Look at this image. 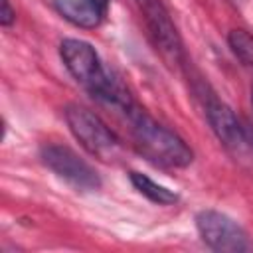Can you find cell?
<instances>
[{
	"label": "cell",
	"mask_w": 253,
	"mask_h": 253,
	"mask_svg": "<svg viewBox=\"0 0 253 253\" xmlns=\"http://www.w3.org/2000/svg\"><path fill=\"white\" fill-rule=\"evenodd\" d=\"M227 45L233 57L243 67L253 71V34L243 28H233L227 34Z\"/></svg>",
	"instance_id": "10"
},
{
	"label": "cell",
	"mask_w": 253,
	"mask_h": 253,
	"mask_svg": "<svg viewBox=\"0 0 253 253\" xmlns=\"http://www.w3.org/2000/svg\"><path fill=\"white\" fill-rule=\"evenodd\" d=\"M196 231L206 247L217 253H249L253 239L247 229L217 210H200L196 213Z\"/></svg>",
	"instance_id": "5"
},
{
	"label": "cell",
	"mask_w": 253,
	"mask_h": 253,
	"mask_svg": "<svg viewBox=\"0 0 253 253\" xmlns=\"http://www.w3.org/2000/svg\"><path fill=\"white\" fill-rule=\"evenodd\" d=\"M233 2H243V0H233Z\"/></svg>",
	"instance_id": "14"
},
{
	"label": "cell",
	"mask_w": 253,
	"mask_h": 253,
	"mask_svg": "<svg viewBox=\"0 0 253 253\" xmlns=\"http://www.w3.org/2000/svg\"><path fill=\"white\" fill-rule=\"evenodd\" d=\"M16 22V10L12 8L10 0H2V8H0V26L2 28H10Z\"/></svg>",
	"instance_id": "11"
},
{
	"label": "cell",
	"mask_w": 253,
	"mask_h": 253,
	"mask_svg": "<svg viewBox=\"0 0 253 253\" xmlns=\"http://www.w3.org/2000/svg\"><path fill=\"white\" fill-rule=\"evenodd\" d=\"M40 160L42 164L51 170L57 178L67 182L79 192H97L101 190V176L99 172L81 158L73 148L57 142L43 144L40 148Z\"/></svg>",
	"instance_id": "7"
},
{
	"label": "cell",
	"mask_w": 253,
	"mask_h": 253,
	"mask_svg": "<svg viewBox=\"0 0 253 253\" xmlns=\"http://www.w3.org/2000/svg\"><path fill=\"white\" fill-rule=\"evenodd\" d=\"M247 140H249V148L253 150V126L247 125Z\"/></svg>",
	"instance_id": "12"
},
{
	"label": "cell",
	"mask_w": 253,
	"mask_h": 253,
	"mask_svg": "<svg viewBox=\"0 0 253 253\" xmlns=\"http://www.w3.org/2000/svg\"><path fill=\"white\" fill-rule=\"evenodd\" d=\"M128 180H130L132 188H134L140 196H144L148 202H152V204H156V206H174V204L180 200V196H178L174 190H170V188L158 184L156 180H152L150 176H146V174H142V172L130 170V172H128Z\"/></svg>",
	"instance_id": "9"
},
{
	"label": "cell",
	"mask_w": 253,
	"mask_h": 253,
	"mask_svg": "<svg viewBox=\"0 0 253 253\" xmlns=\"http://www.w3.org/2000/svg\"><path fill=\"white\" fill-rule=\"evenodd\" d=\"M59 57L69 75L99 103L125 113L136 103L123 81L105 67L97 49L79 38H63L59 42Z\"/></svg>",
	"instance_id": "1"
},
{
	"label": "cell",
	"mask_w": 253,
	"mask_h": 253,
	"mask_svg": "<svg viewBox=\"0 0 253 253\" xmlns=\"http://www.w3.org/2000/svg\"><path fill=\"white\" fill-rule=\"evenodd\" d=\"M111 0H51L53 10L81 30L99 28L109 14Z\"/></svg>",
	"instance_id": "8"
},
{
	"label": "cell",
	"mask_w": 253,
	"mask_h": 253,
	"mask_svg": "<svg viewBox=\"0 0 253 253\" xmlns=\"http://www.w3.org/2000/svg\"><path fill=\"white\" fill-rule=\"evenodd\" d=\"M136 4L142 12L150 40L156 45L160 57L170 67H184L188 61L184 42L168 8L162 4V0H136Z\"/></svg>",
	"instance_id": "6"
},
{
	"label": "cell",
	"mask_w": 253,
	"mask_h": 253,
	"mask_svg": "<svg viewBox=\"0 0 253 253\" xmlns=\"http://www.w3.org/2000/svg\"><path fill=\"white\" fill-rule=\"evenodd\" d=\"M63 119L67 123L73 138L95 158L111 162L121 152V138L117 132L91 109L69 103L63 109Z\"/></svg>",
	"instance_id": "3"
},
{
	"label": "cell",
	"mask_w": 253,
	"mask_h": 253,
	"mask_svg": "<svg viewBox=\"0 0 253 253\" xmlns=\"http://www.w3.org/2000/svg\"><path fill=\"white\" fill-rule=\"evenodd\" d=\"M130 138L142 158L160 168H186L194 162L192 146L172 128L158 123L138 103H132L125 113Z\"/></svg>",
	"instance_id": "2"
},
{
	"label": "cell",
	"mask_w": 253,
	"mask_h": 253,
	"mask_svg": "<svg viewBox=\"0 0 253 253\" xmlns=\"http://www.w3.org/2000/svg\"><path fill=\"white\" fill-rule=\"evenodd\" d=\"M192 89L202 105L204 117L211 132L215 134V138L227 150H233V152H241L249 148L247 125L241 123L239 117L233 113V109L215 95V91L208 85V81H204L202 77H196L192 79Z\"/></svg>",
	"instance_id": "4"
},
{
	"label": "cell",
	"mask_w": 253,
	"mask_h": 253,
	"mask_svg": "<svg viewBox=\"0 0 253 253\" xmlns=\"http://www.w3.org/2000/svg\"><path fill=\"white\" fill-rule=\"evenodd\" d=\"M249 99H251V109H253V85H251V95H249Z\"/></svg>",
	"instance_id": "13"
}]
</instances>
